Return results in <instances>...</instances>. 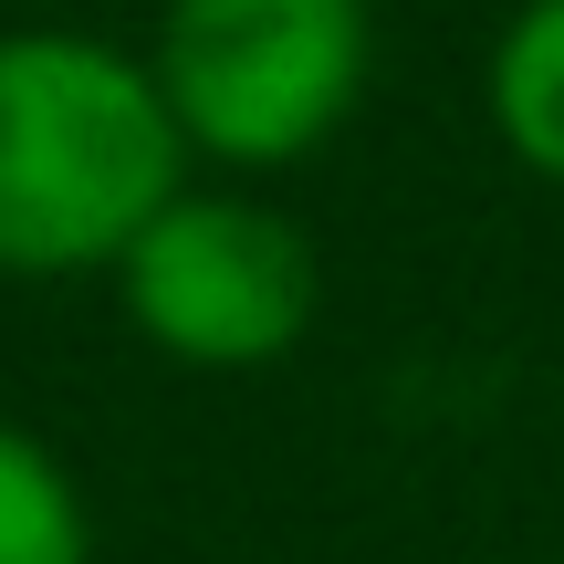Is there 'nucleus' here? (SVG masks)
<instances>
[{"mask_svg":"<svg viewBox=\"0 0 564 564\" xmlns=\"http://www.w3.org/2000/svg\"><path fill=\"white\" fill-rule=\"evenodd\" d=\"M126 282V314L158 356L178 366H272L303 345L314 324V241L293 220L251 199H167L158 220L137 230V251L116 262Z\"/></svg>","mask_w":564,"mask_h":564,"instance_id":"nucleus-3","label":"nucleus"},{"mask_svg":"<svg viewBox=\"0 0 564 564\" xmlns=\"http://www.w3.org/2000/svg\"><path fill=\"white\" fill-rule=\"evenodd\" d=\"M366 53V0H167L147 74L188 147L230 167H293L356 116Z\"/></svg>","mask_w":564,"mask_h":564,"instance_id":"nucleus-2","label":"nucleus"},{"mask_svg":"<svg viewBox=\"0 0 564 564\" xmlns=\"http://www.w3.org/2000/svg\"><path fill=\"white\" fill-rule=\"evenodd\" d=\"M0 564H95L74 470L11 419H0Z\"/></svg>","mask_w":564,"mask_h":564,"instance_id":"nucleus-5","label":"nucleus"},{"mask_svg":"<svg viewBox=\"0 0 564 564\" xmlns=\"http://www.w3.org/2000/svg\"><path fill=\"white\" fill-rule=\"evenodd\" d=\"M178 116L158 74L84 32L0 42V272H95L178 199Z\"/></svg>","mask_w":564,"mask_h":564,"instance_id":"nucleus-1","label":"nucleus"},{"mask_svg":"<svg viewBox=\"0 0 564 564\" xmlns=\"http://www.w3.org/2000/svg\"><path fill=\"white\" fill-rule=\"evenodd\" d=\"M491 126L523 167L564 178V0H523L491 42Z\"/></svg>","mask_w":564,"mask_h":564,"instance_id":"nucleus-4","label":"nucleus"}]
</instances>
